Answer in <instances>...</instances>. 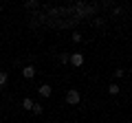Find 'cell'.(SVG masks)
<instances>
[{
  "label": "cell",
  "mask_w": 132,
  "mask_h": 123,
  "mask_svg": "<svg viewBox=\"0 0 132 123\" xmlns=\"http://www.w3.org/2000/svg\"><path fill=\"white\" fill-rule=\"evenodd\" d=\"M79 101H81V95H79V90L71 88L68 92H66V103H68V106H77Z\"/></svg>",
  "instance_id": "obj_1"
},
{
  "label": "cell",
  "mask_w": 132,
  "mask_h": 123,
  "mask_svg": "<svg viewBox=\"0 0 132 123\" xmlns=\"http://www.w3.org/2000/svg\"><path fill=\"white\" fill-rule=\"evenodd\" d=\"M68 61H71L73 66H81V64H84V55H81V53H73V55L68 57Z\"/></svg>",
  "instance_id": "obj_2"
},
{
  "label": "cell",
  "mask_w": 132,
  "mask_h": 123,
  "mask_svg": "<svg viewBox=\"0 0 132 123\" xmlns=\"http://www.w3.org/2000/svg\"><path fill=\"white\" fill-rule=\"evenodd\" d=\"M22 77L24 79H33V77H35V68L33 66H24L22 68Z\"/></svg>",
  "instance_id": "obj_3"
},
{
  "label": "cell",
  "mask_w": 132,
  "mask_h": 123,
  "mask_svg": "<svg viewBox=\"0 0 132 123\" xmlns=\"http://www.w3.org/2000/svg\"><path fill=\"white\" fill-rule=\"evenodd\" d=\"M38 92H40V97H51L53 88H51L48 84H44V86H40V90H38Z\"/></svg>",
  "instance_id": "obj_4"
},
{
  "label": "cell",
  "mask_w": 132,
  "mask_h": 123,
  "mask_svg": "<svg viewBox=\"0 0 132 123\" xmlns=\"http://www.w3.org/2000/svg\"><path fill=\"white\" fill-rule=\"evenodd\" d=\"M33 103H35V101H33L31 97H27V99H22V108H24V110H31V108H33Z\"/></svg>",
  "instance_id": "obj_5"
},
{
  "label": "cell",
  "mask_w": 132,
  "mask_h": 123,
  "mask_svg": "<svg viewBox=\"0 0 132 123\" xmlns=\"http://www.w3.org/2000/svg\"><path fill=\"white\" fill-rule=\"evenodd\" d=\"M119 90H121V88H119V84H110L108 86V92H110V95H119Z\"/></svg>",
  "instance_id": "obj_6"
},
{
  "label": "cell",
  "mask_w": 132,
  "mask_h": 123,
  "mask_svg": "<svg viewBox=\"0 0 132 123\" xmlns=\"http://www.w3.org/2000/svg\"><path fill=\"white\" fill-rule=\"evenodd\" d=\"M42 110H44V108H42V103H33L31 112H33V114H42Z\"/></svg>",
  "instance_id": "obj_7"
},
{
  "label": "cell",
  "mask_w": 132,
  "mask_h": 123,
  "mask_svg": "<svg viewBox=\"0 0 132 123\" xmlns=\"http://www.w3.org/2000/svg\"><path fill=\"white\" fill-rule=\"evenodd\" d=\"M7 79H9V75H7L5 71H0V86H5V84H7Z\"/></svg>",
  "instance_id": "obj_8"
},
{
  "label": "cell",
  "mask_w": 132,
  "mask_h": 123,
  "mask_svg": "<svg viewBox=\"0 0 132 123\" xmlns=\"http://www.w3.org/2000/svg\"><path fill=\"white\" fill-rule=\"evenodd\" d=\"M24 7H27V9H35L38 2H35V0H29V2H24Z\"/></svg>",
  "instance_id": "obj_9"
},
{
  "label": "cell",
  "mask_w": 132,
  "mask_h": 123,
  "mask_svg": "<svg viewBox=\"0 0 132 123\" xmlns=\"http://www.w3.org/2000/svg\"><path fill=\"white\" fill-rule=\"evenodd\" d=\"M73 42H81V33L75 31V33H73Z\"/></svg>",
  "instance_id": "obj_10"
},
{
  "label": "cell",
  "mask_w": 132,
  "mask_h": 123,
  "mask_svg": "<svg viewBox=\"0 0 132 123\" xmlns=\"http://www.w3.org/2000/svg\"><path fill=\"white\" fill-rule=\"evenodd\" d=\"M68 57H71V55H66V53H62V55H60V61H62V64H66V61H68Z\"/></svg>",
  "instance_id": "obj_11"
}]
</instances>
